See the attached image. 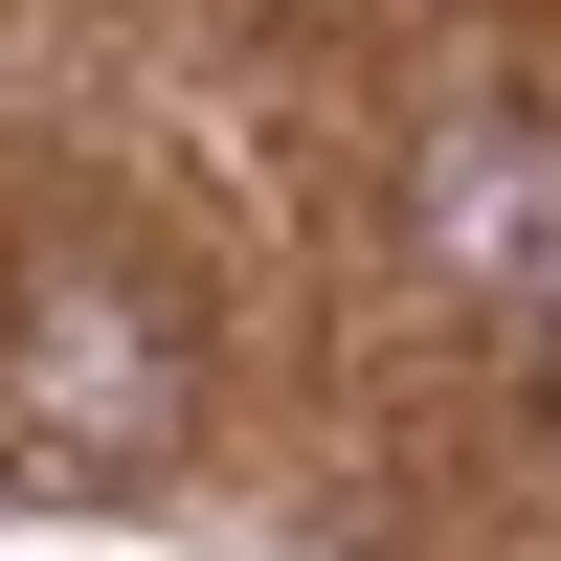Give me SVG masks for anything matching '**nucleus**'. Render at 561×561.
Wrapping results in <instances>:
<instances>
[{
	"label": "nucleus",
	"mask_w": 561,
	"mask_h": 561,
	"mask_svg": "<svg viewBox=\"0 0 561 561\" xmlns=\"http://www.w3.org/2000/svg\"><path fill=\"white\" fill-rule=\"evenodd\" d=\"M539 404H561V293H539Z\"/></svg>",
	"instance_id": "obj_1"
}]
</instances>
